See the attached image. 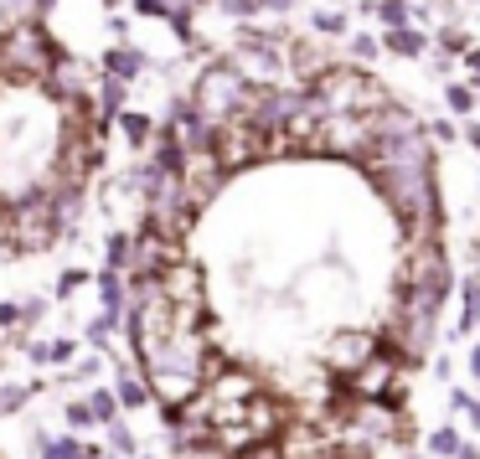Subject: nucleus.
I'll return each instance as SVG.
<instances>
[{"label":"nucleus","mask_w":480,"mask_h":459,"mask_svg":"<svg viewBox=\"0 0 480 459\" xmlns=\"http://www.w3.org/2000/svg\"><path fill=\"white\" fill-rule=\"evenodd\" d=\"M243 104H249V83L232 67H207V78L196 88V108L202 114H238Z\"/></svg>","instance_id":"f257e3e1"},{"label":"nucleus","mask_w":480,"mask_h":459,"mask_svg":"<svg viewBox=\"0 0 480 459\" xmlns=\"http://www.w3.org/2000/svg\"><path fill=\"white\" fill-rule=\"evenodd\" d=\"M377 351H382V346H372L367 335H341V341H336V351H331V367H336V372H346V377H356Z\"/></svg>","instance_id":"f03ea898"},{"label":"nucleus","mask_w":480,"mask_h":459,"mask_svg":"<svg viewBox=\"0 0 480 459\" xmlns=\"http://www.w3.org/2000/svg\"><path fill=\"white\" fill-rule=\"evenodd\" d=\"M104 67L114 73V78H135V73L145 67V57H140V52H125V47H114V52H104Z\"/></svg>","instance_id":"7ed1b4c3"},{"label":"nucleus","mask_w":480,"mask_h":459,"mask_svg":"<svg viewBox=\"0 0 480 459\" xmlns=\"http://www.w3.org/2000/svg\"><path fill=\"white\" fill-rule=\"evenodd\" d=\"M150 397H155L150 377H125V382H119V403H125V408H145Z\"/></svg>","instance_id":"20e7f679"},{"label":"nucleus","mask_w":480,"mask_h":459,"mask_svg":"<svg viewBox=\"0 0 480 459\" xmlns=\"http://www.w3.org/2000/svg\"><path fill=\"white\" fill-rule=\"evenodd\" d=\"M37 449H42V459H83L88 455L78 438H37Z\"/></svg>","instance_id":"39448f33"},{"label":"nucleus","mask_w":480,"mask_h":459,"mask_svg":"<svg viewBox=\"0 0 480 459\" xmlns=\"http://www.w3.org/2000/svg\"><path fill=\"white\" fill-rule=\"evenodd\" d=\"M476 325H480V273L465 284V310H459V331L470 335Z\"/></svg>","instance_id":"423d86ee"},{"label":"nucleus","mask_w":480,"mask_h":459,"mask_svg":"<svg viewBox=\"0 0 480 459\" xmlns=\"http://www.w3.org/2000/svg\"><path fill=\"white\" fill-rule=\"evenodd\" d=\"M88 403H93V413H99V423H104V429H114V418H119V408H125V403H119V393H104V387H93V397H88Z\"/></svg>","instance_id":"0eeeda50"},{"label":"nucleus","mask_w":480,"mask_h":459,"mask_svg":"<svg viewBox=\"0 0 480 459\" xmlns=\"http://www.w3.org/2000/svg\"><path fill=\"white\" fill-rule=\"evenodd\" d=\"M388 52H397V57H414V52H423V37L418 31H388Z\"/></svg>","instance_id":"6e6552de"},{"label":"nucleus","mask_w":480,"mask_h":459,"mask_svg":"<svg viewBox=\"0 0 480 459\" xmlns=\"http://www.w3.org/2000/svg\"><path fill=\"white\" fill-rule=\"evenodd\" d=\"M99 108H104V119H114V114L125 108V83H119V78H109V83L99 88Z\"/></svg>","instance_id":"1a4fd4ad"},{"label":"nucleus","mask_w":480,"mask_h":459,"mask_svg":"<svg viewBox=\"0 0 480 459\" xmlns=\"http://www.w3.org/2000/svg\"><path fill=\"white\" fill-rule=\"evenodd\" d=\"M377 16H382L388 31H403V26H408V0H382V5H377Z\"/></svg>","instance_id":"9d476101"},{"label":"nucleus","mask_w":480,"mask_h":459,"mask_svg":"<svg viewBox=\"0 0 480 459\" xmlns=\"http://www.w3.org/2000/svg\"><path fill=\"white\" fill-rule=\"evenodd\" d=\"M429 449H434V455H459L465 444H459L455 429H434V434H429Z\"/></svg>","instance_id":"9b49d317"},{"label":"nucleus","mask_w":480,"mask_h":459,"mask_svg":"<svg viewBox=\"0 0 480 459\" xmlns=\"http://www.w3.org/2000/svg\"><path fill=\"white\" fill-rule=\"evenodd\" d=\"M444 99H449V108H455V114H470V108H476V88L449 83V93H444Z\"/></svg>","instance_id":"f8f14e48"},{"label":"nucleus","mask_w":480,"mask_h":459,"mask_svg":"<svg viewBox=\"0 0 480 459\" xmlns=\"http://www.w3.org/2000/svg\"><path fill=\"white\" fill-rule=\"evenodd\" d=\"M449 403H455L459 418H470V429H480V403H476V397H470V393H455Z\"/></svg>","instance_id":"ddd939ff"},{"label":"nucleus","mask_w":480,"mask_h":459,"mask_svg":"<svg viewBox=\"0 0 480 459\" xmlns=\"http://www.w3.org/2000/svg\"><path fill=\"white\" fill-rule=\"evenodd\" d=\"M315 31L336 37V31H346V16H341V11H315Z\"/></svg>","instance_id":"4468645a"},{"label":"nucleus","mask_w":480,"mask_h":459,"mask_svg":"<svg viewBox=\"0 0 480 459\" xmlns=\"http://www.w3.org/2000/svg\"><path fill=\"white\" fill-rule=\"evenodd\" d=\"M67 423H73V429H93V423H99L93 403H73V408H67Z\"/></svg>","instance_id":"2eb2a0df"},{"label":"nucleus","mask_w":480,"mask_h":459,"mask_svg":"<svg viewBox=\"0 0 480 459\" xmlns=\"http://www.w3.org/2000/svg\"><path fill=\"white\" fill-rule=\"evenodd\" d=\"M119 125H125V134L135 140V145H140V140H150V119H145V114H125Z\"/></svg>","instance_id":"dca6fc26"},{"label":"nucleus","mask_w":480,"mask_h":459,"mask_svg":"<svg viewBox=\"0 0 480 459\" xmlns=\"http://www.w3.org/2000/svg\"><path fill=\"white\" fill-rule=\"evenodd\" d=\"M26 397H31V387H0V413H16Z\"/></svg>","instance_id":"f3484780"},{"label":"nucleus","mask_w":480,"mask_h":459,"mask_svg":"<svg viewBox=\"0 0 480 459\" xmlns=\"http://www.w3.org/2000/svg\"><path fill=\"white\" fill-rule=\"evenodd\" d=\"M109 444H114V455H135V434H129L125 423H114V429H109Z\"/></svg>","instance_id":"a211bd4d"},{"label":"nucleus","mask_w":480,"mask_h":459,"mask_svg":"<svg viewBox=\"0 0 480 459\" xmlns=\"http://www.w3.org/2000/svg\"><path fill=\"white\" fill-rule=\"evenodd\" d=\"M129 264V238H109V269H125Z\"/></svg>","instance_id":"6ab92c4d"},{"label":"nucleus","mask_w":480,"mask_h":459,"mask_svg":"<svg viewBox=\"0 0 480 459\" xmlns=\"http://www.w3.org/2000/svg\"><path fill=\"white\" fill-rule=\"evenodd\" d=\"M170 31L181 37V42H191V11L181 5V11H170Z\"/></svg>","instance_id":"aec40b11"},{"label":"nucleus","mask_w":480,"mask_h":459,"mask_svg":"<svg viewBox=\"0 0 480 459\" xmlns=\"http://www.w3.org/2000/svg\"><path fill=\"white\" fill-rule=\"evenodd\" d=\"M73 346L78 341H47V361H73Z\"/></svg>","instance_id":"412c9836"},{"label":"nucleus","mask_w":480,"mask_h":459,"mask_svg":"<svg viewBox=\"0 0 480 459\" xmlns=\"http://www.w3.org/2000/svg\"><path fill=\"white\" fill-rule=\"evenodd\" d=\"M217 5H223L228 16H253V11H258V0H217Z\"/></svg>","instance_id":"4be33fe9"},{"label":"nucleus","mask_w":480,"mask_h":459,"mask_svg":"<svg viewBox=\"0 0 480 459\" xmlns=\"http://www.w3.org/2000/svg\"><path fill=\"white\" fill-rule=\"evenodd\" d=\"M135 11H140V16H170L166 0H135Z\"/></svg>","instance_id":"5701e85b"},{"label":"nucleus","mask_w":480,"mask_h":459,"mask_svg":"<svg viewBox=\"0 0 480 459\" xmlns=\"http://www.w3.org/2000/svg\"><path fill=\"white\" fill-rule=\"evenodd\" d=\"M352 52H356V57H372V52H377V42H372V37H356V42H352Z\"/></svg>","instance_id":"b1692460"},{"label":"nucleus","mask_w":480,"mask_h":459,"mask_svg":"<svg viewBox=\"0 0 480 459\" xmlns=\"http://www.w3.org/2000/svg\"><path fill=\"white\" fill-rule=\"evenodd\" d=\"M439 42H444V47H449V52H459V47H465V37H459V31H455V26H449V31H444V37H439Z\"/></svg>","instance_id":"393cba45"},{"label":"nucleus","mask_w":480,"mask_h":459,"mask_svg":"<svg viewBox=\"0 0 480 459\" xmlns=\"http://www.w3.org/2000/svg\"><path fill=\"white\" fill-rule=\"evenodd\" d=\"M26 11V0H0V16H22Z\"/></svg>","instance_id":"a878e982"},{"label":"nucleus","mask_w":480,"mask_h":459,"mask_svg":"<svg viewBox=\"0 0 480 459\" xmlns=\"http://www.w3.org/2000/svg\"><path fill=\"white\" fill-rule=\"evenodd\" d=\"M11 320H22V310L16 305H0V325H11Z\"/></svg>","instance_id":"bb28decb"},{"label":"nucleus","mask_w":480,"mask_h":459,"mask_svg":"<svg viewBox=\"0 0 480 459\" xmlns=\"http://www.w3.org/2000/svg\"><path fill=\"white\" fill-rule=\"evenodd\" d=\"M258 5H269V11H290L294 0H258Z\"/></svg>","instance_id":"cd10ccee"},{"label":"nucleus","mask_w":480,"mask_h":459,"mask_svg":"<svg viewBox=\"0 0 480 459\" xmlns=\"http://www.w3.org/2000/svg\"><path fill=\"white\" fill-rule=\"evenodd\" d=\"M465 140H470V145L480 150V125H470V129H465Z\"/></svg>","instance_id":"c85d7f7f"},{"label":"nucleus","mask_w":480,"mask_h":459,"mask_svg":"<svg viewBox=\"0 0 480 459\" xmlns=\"http://www.w3.org/2000/svg\"><path fill=\"white\" fill-rule=\"evenodd\" d=\"M455 459H480V449H476V444H465V449H459Z\"/></svg>","instance_id":"c756f323"},{"label":"nucleus","mask_w":480,"mask_h":459,"mask_svg":"<svg viewBox=\"0 0 480 459\" xmlns=\"http://www.w3.org/2000/svg\"><path fill=\"white\" fill-rule=\"evenodd\" d=\"M465 63H470V67L480 73V47H476V52H465Z\"/></svg>","instance_id":"7c9ffc66"},{"label":"nucleus","mask_w":480,"mask_h":459,"mask_svg":"<svg viewBox=\"0 0 480 459\" xmlns=\"http://www.w3.org/2000/svg\"><path fill=\"white\" fill-rule=\"evenodd\" d=\"M470 372L480 377V346H476V351H470Z\"/></svg>","instance_id":"2f4dec72"},{"label":"nucleus","mask_w":480,"mask_h":459,"mask_svg":"<svg viewBox=\"0 0 480 459\" xmlns=\"http://www.w3.org/2000/svg\"><path fill=\"white\" fill-rule=\"evenodd\" d=\"M109 459H114V455H109Z\"/></svg>","instance_id":"473e14b6"}]
</instances>
